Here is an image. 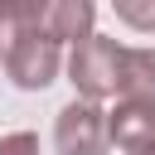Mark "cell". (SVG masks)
Returning a JSON list of instances; mask_svg holds the SVG:
<instances>
[{
	"mask_svg": "<svg viewBox=\"0 0 155 155\" xmlns=\"http://www.w3.org/2000/svg\"><path fill=\"white\" fill-rule=\"evenodd\" d=\"M39 29L58 44H78L97 29V0H48Z\"/></svg>",
	"mask_w": 155,
	"mask_h": 155,
	"instance_id": "obj_5",
	"label": "cell"
},
{
	"mask_svg": "<svg viewBox=\"0 0 155 155\" xmlns=\"http://www.w3.org/2000/svg\"><path fill=\"white\" fill-rule=\"evenodd\" d=\"M107 140L121 155H140L155 140V107L150 102H126L116 97V107L107 111Z\"/></svg>",
	"mask_w": 155,
	"mask_h": 155,
	"instance_id": "obj_4",
	"label": "cell"
},
{
	"mask_svg": "<svg viewBox=\"0 0 155 155\" xmlns=\"http://www.w3.org/2000/svg\"><path fill=\"white\" fill-rule=\"evenodd\" d=\"M19 34H24V24H19L10 10H0V63H5V53L15 48V39H19Z\"/></svg>",
	"mask_w": 155,
	"mask_h": 155,
	"instance_id": "obj_10",
	"label": "cell"
},
{
	"mask_svg": "<svg viewBox=\"0 0 155 155\" xmlns=\"http://www.w3.org/2000/svg\"><path fill=\"white\" fill-rule=\"evenodd\" d=\"M140 155H155V140H150V145H145V150H140Z\"/></svg>",
	"mask_w": 155,
	"mask_h": 155,
	"instance_id": "obj_11",
	"label": "cell"
},
{
	"mask_svg": "<svg viewBox=\"0 0 155 155\" xmlns=\"http://www.w3.org/2000/svg\"><path fill=\"white\" fill-rule=\"evenodd\" d=\"M116 97H126V102H150V107H155V48H121Z\"/></svg>",
	"mask_w": 155,
	"mask_h": 155,
	"instance_id": "obj_6",
	"label": "cell"
},
{
	"mask_svg": "<svg viewBox=\"0 0 155 155\" xmlns=\"http://www.w3.org/2000/svg\"><path fill=\"white\" fill-rule=\"evenodd\" d=\"M121 48H126V44H116V39H107V34H97V29H92L87 39H78V44H68L63 73H68L73 92H78V97H92V102L116 97V78H121Z\"/></svg>",
	"mask_w": 155,
	"mask_h": 155,
	"instance_id": "obj_1",
	"label": "cell"
},
{
	"mask_svg": "<svg viewBox=\"0 0 155 155\" xmlns=\"http://www.w3.org/2000/svg\"><path fill=\"white\" fill-rule=\"evenodd\" d=\"M116 19L136 34H155V0H111Z\"/></svg>",
	"mask_w": 155,
	"mask_h": 155,
	"instance_id": "obj_7",
	"label": "cell"
},
{
	"mask_svg": "<svg viewBox=\"0 0 155 155\" xmlns=\"http://www.w3.org/2000/svg\"><path fill=\"white\" fill-rule=\"evenodd\" d=\"M58 73H63V44L48 39L44 29H24L5 53V78L19 92H44L48 82H58Z\"/></svg>",
	"mask_w": 155,
	"mask_h": 155,
	"instance_id": "obj_2",
	"label": "cell"
},
{
	"mask_svg": "<svg viewBox=\"0 0 155 155\" xmlns=\"http://www.w3.org/2000/svg\"><path fill=\"white\" fill-rule=\"evenodd\" d=\"M0 155H39V136L34 131H5L0 136Z\"/></svg>",
	"mask_w": 155,
	"mask_h": 155,
	"instance_id": "obj_9",
	"label": "cell"
},
{
	"mask_svg": "<svg viewBox=\"0 0 155 155\" xmlns=\"http://www.w3.org/2000/svg\"><path fill=\"white\" fill-rule=\"evenodd\" d=\"M53 150L58 155H107V107L92 97H73L53 116Z\"/></svg>",
	"mask_w": 155,
	"mask_h": 155,
	"instance_id": "obj_3",
	"label": "cell"
},
{
	"mask_svg": "<svg viewBox=\"0 0 155 155\" xmlns=\"http://www.w3.org/2000/svg\"><path fill=\"white\" fill-rule=\"evenodd\" d=\"M44 5L48 0H0V10H10L24 29H39V19H44Z\"/></svg>",
	"mask_w": 155,
	"mask_h": 155,
	"instance_id": "obj_8",
	"label": "cell"
}]
</instances>
